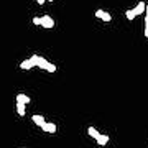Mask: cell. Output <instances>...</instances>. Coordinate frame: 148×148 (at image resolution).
<instances>
[{
    "label": "cell",
    "instance_id": "cell-1",
    "mask_svg": "<svg viewBox=\"0 0 148 148\" xmlns=\"http://www.w3.org/2000/svg\"><path fill=\"white\" fill-rule=\"evenodd\" d=\"M35 63H36L38 68L45 69L46 73H56V66H54L53 63H49L46 58H43V56H38V54H35Z\"/></svg>",
    "mask_w": 148,
    "mask_h": 148
},
{
    "label": "cell",
    "instance_id": "cell-2",
    "mask_svg": "<svg viewBox=\"0 0 148 148\" xmlns=\"http://www.w3.org/2000/svg\"><path fill=\"white\" fill-rule=\"evenodd\" d=\"M145 7H147V3H145V2H138L135 8H132V10H127V12H125V16H127V20H133L135 16L142 15L143 12H145Z\"/></svg>",
    "mask_w": 148,
    "mask_h": 148
},
{
    "label": "cell",
    "instance_id": "cell-3",
    "mask_svg": "<svg viewBox=\"0 0 148 148\" xmlns=\"http://www.w3.org/2000/svg\"><path fill=\"white\" fill-rule=\"evenodd\" d=\"M54 25H56V23H54V20L49 15L40 16V27H43V28H53Z\"/></svg>",
    "mask_w": 148,
    "mask_h": 148
},
{
    "label": "cell",
    "instance_id": "cell-4",
    "mask_svg": "<svg viewBox=\"0 0 148 148\" xmlns=\"http://www.w3.org/2000/svg\"><path fill=\"white\" fill-rule=\"evenodd\" d=\"M36 66V63H35V54L33 56H30V58H27L25 61H21L20 63V69H23V71H28V69H32Z\"/></svg>",
    "mask_w": 148,
    "mask_h": 148
},
{
    "label": "cell",
    "instance_id": "cell-5",
    "mask_svg": "<svg viewBox=\"0 0 148 148\" xmlns=\"http://www.w3.org/2000/svg\"><path fill=\"white\" fill-rule=\"evenodd\" d=\"M95 18H99V20L109 23V21L112 20V15L109 13V12H106V10H95Z\"/></svg>",
    "mask_w": 148,
    "mask_h": 148
},
{
    "label": "cell",
    "instance_id": "cell-6",
    "mask_svg": "<svg viewBox=\"0 0 148 148\" xmlns=\"http://www.w3.org/2000/svg\"><path fill=\"white\" fill-rule=\"evenodd\" d=\"M40 128L46 133H56V130H58V128H56V123H53V122H45Z\"/></svg>",
    "mask_w": 148,
    "mask_h": 148
},
{
    "label": "cell",
    "instance_id": "cell-7",
    "mask_svg": "<svg viewBox=\"0 0 148 148\" xmlns=\"http://www.w3.org/2000/svg\"><path fill=\"white\" fill-rule=\"evenodd\" d=\"M94 140H95V143H97V145H101V147H104V145H107V143L110 142L109 135H104V133H99Z\"/></svg>",
    "mask_w": 148,
    "mask_h": 148
},
{
    "label": "cell",
    "instance_id": "cell-8",
    "mask_svg": "<svg viewBox=\"0 0 148 148\" xmlns=\"http://www.w3.org/2000/svg\"><path fill=\"white\" fill-rule=\"evenodd\" d=\"M16 102H21V104H25V106H27V104L32 102V99H30L27 94H16Z\"/></svg>",
    "mask_w": 148,
    "mask_h": 148
},
{
    "label": "cell",
    "instance_id": "cell-9",
    "mask_svg": "<svg viewBox=\"0 0 148 148\" xmlns=\"http://www.w3.org/2000/svg\"><path fill=\"white\" fill-rule=\"evenodd\" d=\"M32 120H33V123H35V125H38V127H41L43 123L46 122L43 115H32Z\"/></svg>",
    "mask_w": 148,
    "mask_h": 148
},
{
    "label": "cell",
    "instance_id": "cell-10",
    "mask_svg": "<svg viewBox=\"0 0 148 148\" xmlns=\"http://www.w3.org/2000/svg\"><path fill=\"white\" fill-rule=\"evenodd\" d=\"M16 114L20 117H25V104H21V102H16Z\"/></svg>",
    "mask_w": 148,
    "mask_h": 148
},
{
    "label": "cell",
    "instance_id": "cell-11",
    "mask_svg": "<svg viewBox=\"0 0 148 148\" xmlns=\"http://www.w3.org/2000/svg\"><path fill=\"white\" fill-rule=\"evenodd\" d=\"M87 133H89V137H92V138H95L97 137V135H99V130H97V128L95 127H87Z\"/></svg>",
    "mask_w": 148,
    "mask_h": 148
},
{
    "label": "cell",
    "instance_id": "cell-12",
    "mask_svg": "<svg viewBox=\"0 0 148 148\" xmlns=\"http://www.w3.org/2000/svg\"><path fill=\"white\" fill-rule=\"evenodd\" d=\"M143 13H145V36L148 38V5L145 7V12Z\"/></svg>",
    "mask_w": 148,
    "mask_h": 148
},
{
    "label": "cell",
    "instance_id": "cell-13",
    "mask_svg": "<svg viewBox=\"0 0 148 148\" xmlns=\"http://www.w3.org/2000/svg\"><path fill=\"white\" fill-rule=\"evenodd\" d=\"M33 25H36V27H40V16H33Z\"/></svg>",
    "mask_w": 148,
    "mask_h": 148
},
{
    "label": "cell",
    "instance_id": "cell-14",
    "mask_svg": "<svg viewBox=\"0 0 148 148\" xmlns=\"http://www.w3.org/2000/svg\"><path fill=\"white\" fill-rule=\"evenodd\" d=\"M45 2H46V0H36V3H38V5H43Z\"/></svg>",
    "mask_w": 148,
    "mask_h": 148
},
{
    "label": "cell",
    "instance_id": "cell-15",
    "mask_svg": "<svg viewBox=\"0 0 148 148\" xmlns=\"http://www.w3.org/2000/svg\"><path fill=\"white\" fill-rule=\"evenodd\" d=\"M48 2H54V0H48Z\"/></svg>",
    "mask_w": 148,
    "mask_h": 148
}]
</instances>
